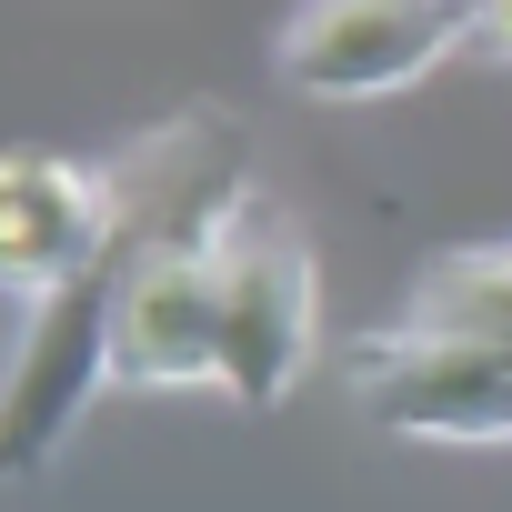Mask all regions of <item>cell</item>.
I'll list each match as a JSON object with an SVG mask.
<instances>
[{
    "instance_id": "6da1fadb",
    "label": "cell",
    "mask_w": 512,
    "mask_h": 512,
    "mask_svg": "<svg viewBox=\"0 0 512 512\" xmlns=\"http://www.w3.org/2000/svg\"><path fill=\"white\" fill-rule=\"evenodd\" d=\"M111 292H121V231L91 272L21 302L11 362H0V482H31L111 392Z\"/></svg>"
},
{
    "instance_id": "7a4b0ae2",
    "label": "cell",
    "mask_w": 512,
    "mask_h": 512,
    "mask_svg": "<svg viewBox=\"0 0 512 512\" xmlns=\"http://www.w3.org/2000/svg\"><path fill=\"white\" fill-rule=\"evenodd\" d=\"M211 272H221V402H241V412L292 402V382L312 372V342H322L312 241L251 201L211 241Z\"/></svg>"
},
{
    "instance_id": "3957f363",
    "label": "cell",
    "mask_w": 512,
    "mask_h": 512,
    "mask_svg": "<svg viewBox=\"0 0 512 512\" xmlns=\"http://www.w3.org/2000/svg\"><path fill=\"white\" fill-rule=\"evenodd\" d=\"M472 11L482 0H292L272 71L332 111L392 101V91L432 81L452 51H472Z\"/></svg>"
},
{
    "instance_id": "277c9868",
    "label": "cell",
    "mask_w": 512,
    "mask_h": 512,
    "mask_svg": "<svg viewBox=\"0 0 512 512\" xmlns=\"http://www.w3.org/2000/svg\"><path fill=\"white\" fill-rule=\"evenodd\" d=\"M352 402L402 442H512V342L392 322L352 352Z\"/></svg>"
},
{
    "instance_id": "5b68a950",
    "label": "cell",
    "mask_w": 512,
    "mask_h": 512,
    "mask_svg": "<svg viewBox=\"0 0 512 512\" xmlns=\"http://www.w3.org/2000/svg\"><path fill=\"white\" fill-rule=\"evenodd\" d=\"M111 382L121 392H221V272H211V241H151L121 211Z\"/></svg>"
},
{
    "instance_id": "8992f818",
    "label": "cell",
    "mask_w": 512,
    "mask_h": 512,
    "mask_svg": "<svg viewBox=\"0 0 512 512\" xmlns=\"http://www.w3.org/2000/svg\"><path fill=\"white\" fill-rule=\"evenodd\" d=\"M121 231V181L111 161L71 151H0V292H51L91 272Z\"/></svg>"
},
{
    "instance_id": "52a82bcc",
    "label": "cell",
    "mask_w": 512,
    "mask_h": 512,
    "mask_svg": "<svg viewBox=\"0 0 512 512\" xmlns=\"http://www.w3.org/2000/svg\"><path fill=\"white\" fill-rule=\"evenodd\" d=\"M402 322H432V332H492V342H512V241L442 251V262L412 282V312H402Z\"/></svg>"
},
{
    "instance_id": "ba28073f",
    "label": "cell",
    "mask_w": 512,
    "mask_h": 512,
    "mask_svg": "<svg viewBox=\"0 0 512 512\" xmlns=\"http://www.w3.org/2000/svg\"><path fill=\"white\" fill-rule=\"evenodd\" d=\"M472 51L482 61H512V0H482V11H472Z\"/></svg>"
},
{
    "instance_id": "9c48e42d",
    "label": "cell",
    "mask_w": 512,
    "mask_h": 512,
    "mask_svg": "<svg viewBox=\"0 0 512 512\" xmlns=\"http://www.w3.org/2000/svg\"><path fill=\"white\" fill-rule=\"evenodd\" d=\"M0 362H11V342H0Z\"/></svg>"
}]
</instances>
